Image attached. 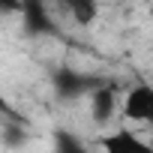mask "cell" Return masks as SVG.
I'll return each instance as SVG.
<instances>
[{
  "label": "cell",
  "instance_id": "cell-1",
  "mask_svg": "<svg viewBox=\"0 0 153 153\" xmlns=\"http://www.w3.org/2000/svg\"><path fill=\"white\" fill-rule=\"evenodd\" d=\"M150 105H153V84H132L123 99H120V114L126 123H135V126H144L150 120Z\"/></svg>",
  "mask_w": 153,
  "mask_h": 153
},
{
  "label": "cell",
  "instance_id": "cell-2",
  "mask_svg": "<svg viewBox=\"0 0 153 153\" xmlns=\"http://www.w3.org/2000/svg\"><path fill=\"white\" fill-rule=\"evenodd\" d=\"M120 93H117V87H111V84H105V87H96L93 93H90V120L96 123V126H108L111 123V117L120 111Z\"/></svg>",
  "mask_w": 153,
  "mask_h": 153
},
{
  "label": "cell",
  "instance_id": "cell-3",
  "mask_svg": "<svg viewBox=\"0 0 153 153\" xmlns=\"http://www.w3.org/2000/svg\"><path fill=\"white\" fill-rule=\"evenodd\" d=\"M102 153H153V147L144 144L141 138H135V132L117 129L102 138Z\"/></svg>",
  "mask_w": 153,
  "mask_h": 153
},
{
  "label": "cell",
  "instance_id": "cell-4",
  "mask_svg": "<svg viewBox=\"0 0 153 153\" xmlns=\"http://www.w3.org/2000/svg\"><path fill=\"white\" fill-rule=\"evenodd\" d=\"M66 9L78 27H90L99 18V0H66Z\"/></svg>",
  "mask_w": 153,
  "mask_h": 153
},
{
  "label": "cell",
  "instance_id": "cell-5",
  "mask_svg": "<svg viewBox=\"0 0 153 153\" xmlns=\"http://www.w3.org/2000/svg\"><path fill=\"white\" fill-rule=\"evenodd\" d=\"M21 18L27 21L30 30H48V27H51V24H48V15H45V9H42V3H36V0H27V3H24Z\"/></svg>",
  "mask_w": 153,
  "mask_h": 153
},
{
  "label": "cell",
  "instance_id": "cell-6",
  "mask_svg": "<svg viewBox=\"0 0 153 153\" xmlns=\"http://www.w3.org/2000/svg\"><path fill=\"white\" fill-rule=\"evenodd\" d=\"M27 0H0V15H21Z\"/></svg>",
  "mask_w": 153,
  "mask_h": 153
},
{
  "label": "cell",
  "instance_id": "cell-7",
  "mask_svg": "<svg viewBox=\"0 0 153 153\" xmlns=\"http://www.w3.org/2000/svg\"><path fill=\"white\" fill-rule=\"evenodd\" d=\"M147 126H153V105H150V120H147Z\"/></svg>",
  "mask_w": 153,
  "mask_h": 153
}]
</instances>
